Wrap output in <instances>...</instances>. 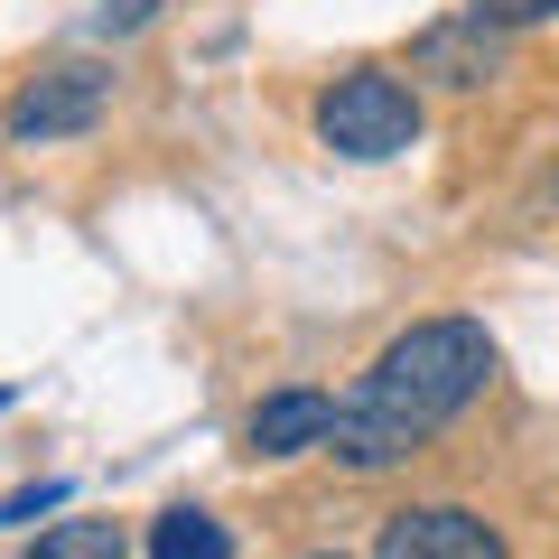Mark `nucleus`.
Here are the masks:
<instances>
[{
	"label": "nucleus",
	"mask_w": 559,
	"mask_h": 559,
	"mask_svg": "<svg viewBox=\"0 0 559 559\" xmlns=\"http://www.w3.org/2000/svg\"><path fill=\"white\" fill-rule=\"evenodd\" d=\"M495 382V336L476 318H419L411 336H392L373 355V373L336 401V466L355 476H382V466L419 457V448L439 439L448 419Z\"/></svg>",
	"instance_id": "nucleus-1"
},
{
	"label": "nucleus",
	"mask_w": 559,
	"mask_h": 559,
	"mask_svg": "<svg viewBox=\"0 0 559 559\" xmlns=\"http://www.w3.org/2000/svg\"><path fill=\"white\" fill-rule=\"evenodd\" d=\"M318 140L336 150V159H401L419 140V94L401 75H382V66H355V75H336L318 94Z\"/></svg>",
	"instance_id": "nucleus-2"
},
{
	"label": "nucleus",
	"mask_w": 559,
	"mask_h": 559,
	"mask_svg": "<svg viewBox=\"0 0 559 559\" xmlns=\"http://www.w3.org/2000/svg\"><path fill=\"white\" fill-rule=\"evenodd\" d=\"M103 103H112V66H94V57H57V66H38V75L10 94V140H75V131H94L103 121Z\"/></svg>",
	"instance_id": "nucleus-3"
},
{
	"label": "nucleus",
	"mask_w": 559,
	"mask_h": 559,
	"mask_svg": "<svg viewBox=\"0 0 559 559\" xmlns=\"http://www.w3.org/2000/svg\"><path fill=\"white\" fill-rule=\"evenodd\" d=\"M373 559H513V540L485 513H466V503H401L382 522Z\"/></svg>",
	"instance_id": "nucleus-4"
},
{
	"label": "nucleus",
	"mask_w": 559,
	"mask_h": 559,
	"mask_svg": "<svg viewBox=\"0 0 559 559\" xmlns=\"http://www.w3.org/2000/svg\"><path fill=\"white\" fill-rule=\"evenodd\" d=\"M242 439H252V457H308V448L336 439V401L326 392H271Z\"/></svg>",
	"instance_id": "nucleus-5"
},
{
	"label": "nucleus",
	"mask_w": 559,
	"mask_h": 559,
	"mask_svg": "<svg viewBox=\"0 0 559 559\" xmlns=\"http://www.w3.org/2000/svg\"><path fill=\"white\" fill-rule=\"evenodd\" d=\"M419 66H439L448 84H485V75H495V28H485V20L429 28V38H419Z\"/></svg>",
	"instance_id": "nucleus-6"
},
{
	"label": "nucleus",
	"mask_w": 559,
	"mask_h": 559,
	"mask_svg": "<svg viewBox=\"0 0 559 559\" xmlns=\"http://www.w3.org/2000/svg\"><path fill=\"white\" fill-rule=\"evenodd\" d=\"M150 559H234V532L215 513H197V503H178V513L150 522Z\"/></svg>",
	"instance_id": "nucleus-7"
},
{
	"label": "nucleus",
	"mask_w": 559,
	"mask_h": 559,
	"mask_svg": "<svg viewBox=\"0 0 559 559\" xmlns=\"http://www.w3.org/2000/svg\"><path fill=\"white\" fill-rule=\"evenodd\" d=\"M28 559H131V540H121V522H57L28 540Z\"/></svg>",
	"instance_id": "nucleus-8"
},
{
	"label": "nucleus",
	"mask_w": 559,
	"mask_h": 559,
	"mask_svg": "<svg viewBox=\"0 0 559 559\" xmlns=\"http://www.w3.org/2000/svg\"><path fill=\"white\" fill-rule=\"evenodd\" d=\"M466 20H485L503 38V28H540V20H559V0H466Z\"/></svg>",
	"instance_id": "nucleus-9"
},
{
	"label": "nucleus",
	"mask_w": 559,
	"mask_h": 559,
	"mask_svg": "<svg viewBox=\"0 0 559 559\" xmlns=\"http://www.w3.org/2000/svg\"><path fill=\"white\" fill-rule=\"evenodd\" d=\"M57 503H66V485H28V495H10L0 522H38V513H57Z\"/></svg>",
	"instance_id": "nucleus-10"
},
{
	"label": "nucleus",
	"mask_w": 559,
	"mask_h": 559,
	"mask_svg": "<svg viewBox=\"0 0 559 559\" xmlns=\"http://www.w3.org/2000/svg\"><path fill=\"white\" fill-rule=\"evenodd\" d=\"M159 20V0H103V28H150Z\"/></svg>",
	"instance_id": "nucleus-11"
},
{
	"label": "nucleus",
	"mask_w": 559,
	"mask_h": 559,
	"mask_svg": "<svg viewBox=\"0 0 559 559\" xmlns=\"http://www.w3.org/2000/svg\"><path fill=\"white\" fill-rule=\"evenodd\" d=\"M308 559H345V550H308Z\"/></svg>",
	"instance_id": "nucleus-12"
}]
</instances>
